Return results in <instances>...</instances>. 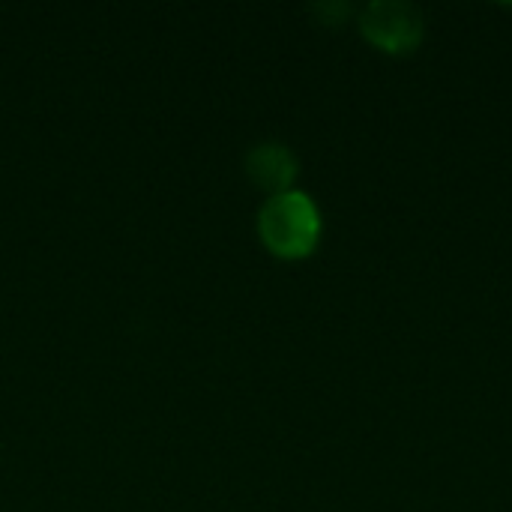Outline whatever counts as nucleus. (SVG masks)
I'll return each instance as SVG.
<instances>
[{"instance_id":"nucleus-1","label":"nucleus","mask_w":512,"mask_h":512,"mask_svg":"<svg viewBox=\"0 0 512 512\" xmlns=\"http://www.w3.org/2000/svg\"><path fill=\"white\" fill-rule=\"evenodd\" d=\"M321 210L318 204L300 192L288 189L282 195H270L258 210V237L261 243L285 261H300L315 252L321 240Z\"/></svg>"},{"instance_id":"nucleus-2","label":"nucleus","mask_w":512,"mask_h":512,"mask_svg":"<svg viewBox=\"0 0 512 512\" xmlns=\"http://www.w3.org/2000/svg\"><path fill=\"white\" fill-rule=\"evenodd\" d=\"M363 36L387 54H408L423 39V12L411 3L378 0L360 18Z\"/></svg>"},{"instance_id":"nucleus-3","label":"nucleus","mask_w":512,"mask_h":512,"mask_svg":"<svg viewBox=\"0 0 512 512\" xmlns=\"http://www.w3.org/2000/svg\"><path fill=\"white\" fill-rule=\"evenodd\" d=\"M297 171H300L297 156L285 144H279V141H261V144H255L246 153V174H249V180L258 189L270 192V195L288 192L294 186V180H297Z\"/></svg>"}]
</instances>
